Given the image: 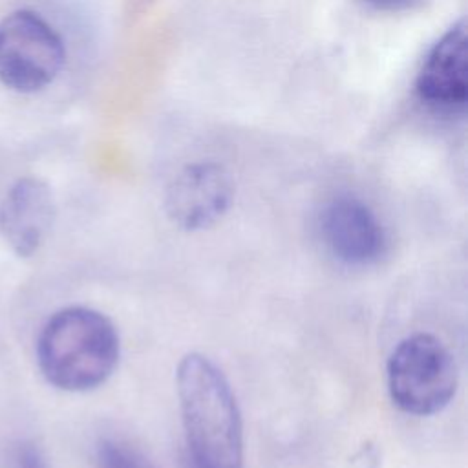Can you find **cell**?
Listing matches in <instances>:
<instances>
[{"mask_svg":"<svg viewBox=\"0 0 468 468\" xmlns=\"http://www.w3.org/2000/svg\"><path fill=\"white\" fill-rule=\"evenodd\" d=\"M176 389L192 468H245L241 413L223 371L208 356L186 353Z\"/></svg>","mask_w":468,"mask_h":468,"instance_id":"6da1fadb","label":"cell"},{"mask_svg":"<svg viewBox=\"0 0 468 468\" xmlns=\"http://www.w3.org/2000/svg\"><path fill=\"white\" fill-rule=\"evenodd\" d=\"M121 340L113 322L97 309L71 305L40 329L37 362L44 378L62 391H90L115 371Z\"/></svg>","mask_w":468,"mask_h":468,"instance_id":"7a4b0ae2","label":"cell"},{"mask_svg":"<svg viewBox=\"0 0 468 468\" xmlns=\"http://www.w3.org/2000/svg\"><path fill=\"white\" fill-rule=\"evenodd\" d=\"M388 393L404 413L430 417L442 411L459 384L455 356L431 333H413L402 338L386 364Z\"/></svg>","mask_w":468,"mask_h":468,"instance_id":"3957f363","label":"cell"},{"mask_svg":"<svg viewBox=\"0 0 468 468\" xmlns=\"http://www.w3.org/2000/svg\"><path fill=\"white\" fill-rule=\"evenodd\" d=\"M66 49L38 13L18 9L0 22V82L18 93L44 90L60 73Z\"/></svg>","mask_w":468,"mask_h":468,"instance_id":"277c9868","label":"cell"},{"mask_svg":"<svg viewBox=\"0 0 468 468\" xmlns=\"http://www.w3.org/2000/svg\"><path fill=\"white\" fill-rule=\"evenodd\" d=\"M234 199L230 172L216 161L183 166L165 190V214L174 227L197 232L218 223Z\"/></svg>","mask_w":468,"mask_h":468,"instance_id":"5b68a950","label":"cell"},{"mask_svg":"<svg viewBox=\"0 0 468 468\" xmlns=\"http://www.w3.org/2000/svg\"><path fill=\"white\" fill-rule=\"evenodd\" d=\"M318 230L335 260L349 267L377 263L388 247L386 230L373 208L356 196H335L318 218Z\"/></svg>","mask_w":468,"mask_h":468,"instance_id":"8992f818","label":"cell"},{"mask_svg":"<svg viewBox=\"0 0 468 468\" xmlns=\"http://www.w3.org/2000/svg\"><path fill=\"white\" fill-rule=\"evenodd\" d=\"M415 93L437 113H463L468 104V35L464 20L455 22L428 51Z\"/></svg>","mask_w":468,"mask_h":468,"instance_id":"52a82bcc","label":"cell"},{"mask_svg":"<svg viewBox=\"0 0 468 468\" xmlns=\"http://www.w3.org/2000/svg\"><path fill=\"white\" fill-rule=\"evenodd\" d=\"M55 221V197L38 177L18 179L0 203V232L15 254H35Z\"/></svg>","mask_w":468,"mask_h":468,"instance_id":"ba28073f","label":"cell"},{"mask_svg":"<svg viewBox=\"0 0 468 468\" xmlns=\"http://www.w3.org/2000/svg\"><path fill=\"white\" fill-rule=\"evenodd\" d=\"M97 468H152L133 448L115 439L97 442Z\"/></svg>","mask_w":468,"mask_h":468,"instance_id":"9c48e42d","label":"cell"},{"mask_svg":"<svg viewBox=\"0 0 468 468\" xmlns=\"http://www.w3.org/2000/svg\"><path fill=\"white\" fill-rule=\"evenodd\" d=\"M11 468H51L44 450L29 439L18 441L11 450Z\"/></svg>","mask_w":468,"mask_h":468,"instance_id":"30bf717a","label":"cell"},{"mask_svg":"<svg viewBox=\"0 0 468 468\" xmlns=\"http://www.w3.org/2000/svg\"><path fill=\"white\" fill-rule=\"evenodd\" d=\"M364 2L380 11H402L417 4L419 0H364Z\"/></svg>","mask_w":468,"mask_h":468,"instance_id":"8fae6325","label":"cell"},{"mask_svg":"<svg viewBox=\"0 0 468 468\" xmlns=\"http://www.w3.org/2000/svg\"><path fill=\"white\" fill-rule=\"evenodd\" d=\"M157 0H128L126 2V15L130 18L141 16L144 11H148Z\"/></svg>","mask_w":468,"mask_h":468,"instance_id":"7c38bea8","label":"cell"}]
</instances>
